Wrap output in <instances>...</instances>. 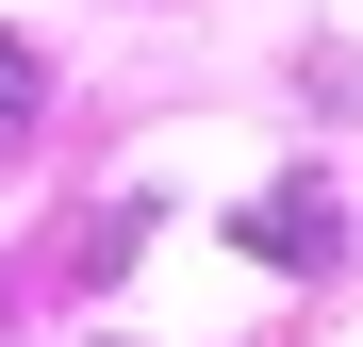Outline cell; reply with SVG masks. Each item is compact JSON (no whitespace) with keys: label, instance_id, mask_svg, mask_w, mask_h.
<instances>
[{"label":"cell","instance_id":"1","mask_svg":"<svg viewBox=\"0 0 363 347\" xmlns=\"http://www.w3.org/2000/svg\"><path fill=\"white\" fill-rule=\"evenodd\" d=\"M248 248H264V265H330V248H347V199H330V182H281V199H248Z\"/></svg>","mask_w":363,"mask_h":347},{"label":"cell","instance_id":"2","mask_svg":"<svg viewBox=\"0 0 363 347\" xmlns=\"http://www.w3.org/2000/svg\"><path fill=\"white\" fill-rule=\"evenodd\" d=\"M17 99H33V50H17V33H0V116H17Z\"/></svg>","mask_w":363,"mask_h":347}]
</instances>
